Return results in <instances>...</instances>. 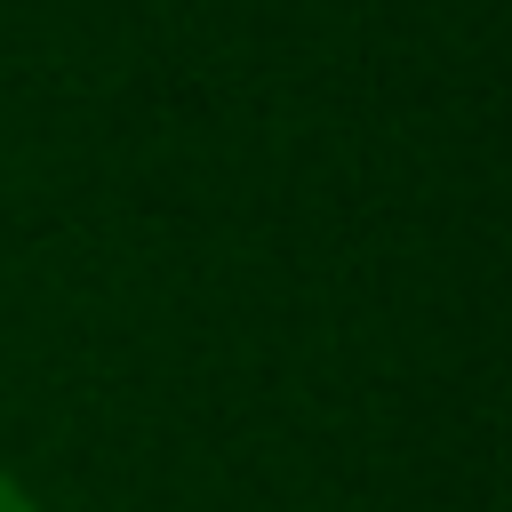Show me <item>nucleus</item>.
Returning a JSON list of instances; mask_svg holds the SVG:
<instances>
[{"label":"nucleus","mask_w":512,"mask_h":512,"mask_svg":"<svg viewBox=\"0 0 512 512\" xmlns=\"http://www.w3.org/2000/svg\"><path fill=\"white\" fill-rule=\"evenodd\" d=\"M0 512H40V496H32L16 472H0Z\"/></svg>","instance_id":"nucleus-1"}]
</instances>
